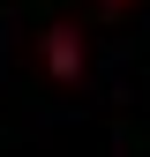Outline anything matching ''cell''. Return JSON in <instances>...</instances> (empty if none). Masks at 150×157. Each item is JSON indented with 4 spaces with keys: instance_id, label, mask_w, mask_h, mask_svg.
<instances>
[{
    "instance_id": "6da1fadb",
    "label": "cell",
    "mask_w": 150,
    "mask_h": 157,
    "mask_svg": "<svg viewBox=\"0 0 150 157\" xmlns=\"http://www.w3.org/2000/svg\"><path fill=\"white\" fill-rule=\"evenodd\" d=\"M53 67L75 75V30H53Z\"/></svg>"
}]
</instances>
